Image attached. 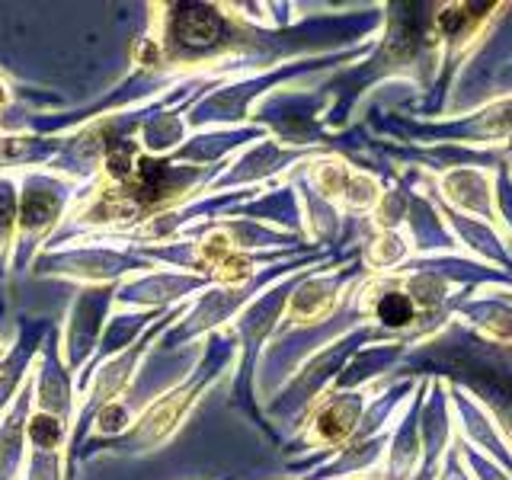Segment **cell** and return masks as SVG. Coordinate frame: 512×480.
<instances>
[{
    "label": "cell",
    "mask_w": 512,
    "mask_h": 480,
    "mask_svg": "<svg viewBox=\"0 0 512 480\" xmlns=\"http://www.w3.org/2000/svg\"><path fill=\"white\" fill-rule=\"evenodd\" d=\"M176 32H180V42L205 48V45L218 42L221 26H218V20L212 16V10H205V7H186V13H180V26H176Z\"/></svg>",
    "instance_id": "1"
},
{
    "label": "cell",
    "mask_w": 512,
    "mask_h": 480,
    "mask_svg": "<svg viewBox=\"0 0 512 480\" xmlns=\"http://www.w3.org/2000/svg\"><path fill=\"white\" fill-rule=\"evenodd\" d=\"M378 317L384 320V324L400 327V324H407V320L413 317V304L404 295H388V298H381V304H378Z\"/></svg>",
    "instance_id": "2"
}]
</instances>
